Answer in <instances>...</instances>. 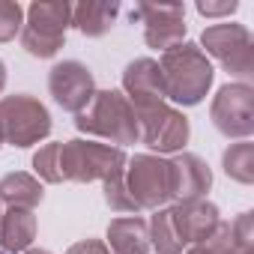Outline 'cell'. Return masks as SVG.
Masks as SVG:
<instances>
[{"instance_id": "cell-1", "label": "cell", "mask_w": 254, "mask_h": 254, "mask_svg": "<svg viewBox=\"0 0 254 254\" xmlns=\"http://www.w3.org/2000/svg\"><path fill=\"white\" fill-rule=\"evenodd\" d=\"M159 69L165 81V99L177 105H186V108L200 105L212 87V63L191 42H180L171 51H165L159 60Z\"/></svg>"}, {"instance_id": "cell-2", "label": "cell", "mask_w": 254, "mask_h": 254, "mask_svg": "<svg viewBox=\"0 0 254 254\" xmlns=\"http://www.w3.org/2000/svg\"><path fill=\"white\" fill-rule=\"evenodd\" d=\"M75 126H78V132L99 135L120 150L123 144H135L141 138L138 114L120 90H96L93 102L81 114H75Z\"/></svg>"}, {"instance_id": "cell-3", "label": "cell", "mask_w": 254, "mask_h": 254, "mask_svg": "<svg viewBox=\"0 0 254 254\" xmlns=\"http://www.w3.org/2000/svg\"><path fill=\"white\" fill-rule=\"evenodd\" d=\"M60 177L72 183H96L108 180L120 171H126V153L111 144H96V141H66L60 144Z\"/></svg>"}, {"instance_id": "cell-4", "label": "cell", "mask_w": 254, "mask_h": 254, "mask_svg": "<svg viewBox=\"0 0 254 254\" xmlns=\"http://www.w3.org/2000/svg\"><path fill=\"white\" fill-rule=\"evenodd\" d=\"M27 21L21 27V45L27 48V54L45 60L54 57L63 42H66V30L72 24V3L57 0V3H30L27 6Z\"/></svg>"}, {"instance_id": "cell-5", "label": "cell", "mask_w": 254, "mask_h": 254, "mask_svg": "<svg viewBox=\"0 0 254 254\" xmlns=\"http://www.w3.org/2000/svg\"><path fill=\"white\" fill-rule=\"evenodd\" d=\"M51 117L48 108L33 96H6L0 99V144L30 147L48 138Z\"/></svg>"}, {"instance_id": "cell-6", "label": "cell", "mask_w": 254, "mask_h": 254, "mask_svg": "<svg viewBox=\"0 0 254 254\" xmlns=\"http://www.w3.org/2000/svg\"><path fill=\"white\" fill-rule=\"evenodd\" d=\"M126 189L141 209H162L174 200V165L162 156H135L126 162Z\"/></svg>"}, {"instance_id": "cell-7", "label": "cell", "mask_w": 254, "mask_h": 254, "mask_svg": "<svg viewBox=\"0 0 254 254\" xmlns=\"http://www.w3.org/2000/svg\"><path fill=\"white\" fill-rule=\"evenodd\" d=\"M206 54H212L230 75L242 78V84H248V78L254 75V39L248 33V27L242 24H212L203 30L200 36Z\"/></svg>"}, {"instance_id": "cell-8", "label": "cell", "mask_w": 254, "mask_h": 254, "mask_svg": "<svg viewBox=\"0 0 254 254\" xmlns=\"http://www.w3.org/2000/svg\"><path fill=\"white\" fill-rule=\"evenodd\" d=\"M138 114V129H141V141L153 150V153H180L189 144V120L183 117V111L171 108L168 102L150 105L135 111Z\"/></svg>"}, {"instance_id": "cell-9", "label": "cell", "mask_w": 254, "mask_h": 254, "mask_svg": "<svg viewBox=\"0 0 254 254\" xmlns=\"http://www.w3.org/2000/svg\"><path fill=\"white\" fill-rule=\"evenodd\" d=\"M212 123L227 138H248L254 132V90L242 81L224 84L212 99Z\"/></svg>"}, {"instance_id": "cell-10", "label": "cell", "mask_w": 254, "mask_h": 254, "mask_svg": "<svg viewBox=\"0 0 254 254\" xmlns=\"http://www.w3.org/2000/svg\"><path fill=\"white\" fill-rule=\"evenodd\" d=\"M144 24V39L156 51H171L186 36V6L183 3H138L132 21Z\"/></svg>"}, {"instance_id": "cell-11", "label": "cell", "mask_w": 254, "mask_h": 254, "mask_svg": "<svg viewBox=\"0 0 254 254\" xmlns=\"http://www.w3.org/2000/svg\"><path fill=\"white\" fill-rule=\"evenodd\" d=\"M48 90L54 96V102L63 108V111H72V114H81L93 96H96V81H93V72L78 63V60H63L51 69L48 75Z\"/></svg>"}, {"instance_id": "cell-12", "label": "cell", "mask_w": 254, "mask_h": 254, "mask_svg": "<svg viewBox=\"0 0 254 254\" xmlns=\"http://www.w3.org/2000/svg\"><path fill=\"white\" fill-rule=\"evenodd\" d=\"M171 215V224H174V233L177 239L186 245H200L203 239H209V233L218 227V209L215 203H206V200H186V203H174L168 209Z\"/></svg>"}, {"instance_id": "cell-13", "label": "cell", "mask_w": 254, "mask_h": 254, "mask_svg": "<svg viewBox=\"0 0 254 254\" xmlns=\"http://www.w3.org/2000/svg\"><path fill=\"white\" fill-rule=\"evenodd\" d=\"M123 90H126L123 96L132 102L135 111L165 102V81H162L159 63L150 60V57L132 60L129 66H126V72H123Z\"/></svg>"}, {"instance_id": "cell-14", "label": "cell", "mask_w": 254, "mask_h": 254, "mask_svg": "<svg viewBox=\"0 0 254 254\" xmlns=\"http://www.w3.org/2000/svg\"><path fill=\"white\" fill-rule=\"evenodd\" d=\"M174 165V203H186V200H203L209 186H212V174L206 168L203 159L191 156V153H180L171 159Z\"/></svg>"}, {"instance_id": "cell-15", "label": "cell", "mask_w": 254, "mask_h": 254, "mask_svg": "<svg viewBox=\"0 0 254 254\" xmlns=\"http://www.w3.org/2000/svg\"><path fill=\"white\" fill-rule=\"evenodd\" d=\"M108 251H114V254H150V224L141 215L114 218L108 224Z\"/></svg>"}, {"instance_id": "cell-16", "label": "cell", "mask_w": 254, "mask_h": 254, "mask_svg": "<svg viewBox=\"0 0 254 254\" xmlns=\"http://www.w3.org/2000/svg\"><path fill=\"white\" fill-rule=\"evenodd\" d=\"M33 239H36V215H33V209L9 206L3 215H0V245H3V251L24 254Z\"/></svg>"}, {"instance_id": "cell-17", "label": "cell", "mask_w": 254, "mask_h": 254, "mask_svg": "<svg viewBox=\"0 0 254 254\" xmlns=\"http://www.w3.org/2000/svg\"><path fill=\"white\" fill-rule=\"evenodd\" d=\"M120 15V3H96V0H84V3L72 6V24L84 36H105Z\"/></svg>"}, {"instance_id": "cell-18", "label": "cell", "mask_w": 254, "mask_h": 254, "mask_svg": "<svg viewBox=\"0 0 254 254\" xmlns=\"http://www.w3.org/2000/svg\"><path fill=\"white\" fill-rule=\"evenodd\" d=\"M45 191L39 186L36 177L30 174H6L3 180H0V203L6 206H21V209H33L36 203H42Z\"/></svg>"}, {"instance_id": "cell-19", "label": "cell", "mask_w": 254, "mask_h": 254, "mask_svg": "<svg viewBox=\"0 0 254 254\" xmlns=\"http://www.w3.org/2000/svg\"><path fill=\"white\" fill-rule=\"evenodd\" d=\"M224 174L242 186L254 183V144L251 141H239L224 150Z\"/></svg>"}, {"instance_id": "cell-20", "label": "cell", "mask_w": 254, "mask_h": 254, "mask_svg": "<svg viewBox=\"0 0 254 254\" xmlns=\"http://www.w3.org/2000/svg\"><path fill=\"white\" fill-rule=\"evenodd\" d=\"M147 224H150V248H156V254H183V242L174 233L168 209H156V215Z\"/></svg>"}, {"instance_id": "cell-21", "label": "cell", "mask_w": 254, "mask_h": 254, "mask_svg": "<svg viewBox=\"0 0 254 254\" xmlns=\"http://www.w3.org/2000/svg\"><path fill=\"white\" fill-rule=\"evenodd\" d=\"M102 186H105V203H108L111 209H117V212H135V215L141 212V206L132 200L129 189H126V171L108 177Z\"/></svg>"}, {"instance_id": "cell-22", "label": "cell", "mask_w": 254, "mask_h": 254, "mask_svg": "<svg viewBox=\"0 0 254 254\" xmlns=\"http://www.w3.org/2000/svg\"><path fill=\"white\" fill-rule=\"evenodd\" d=\"M60 144H45L36 156H33V171H36V177L39 180H45V183H63V177H60Z\"/></svg>"}, {"instance_id": "cell-23", "label": "cell", "mask_w": 254, "mask_h": 254, "mask_svg": "<svg viewBox=\"0 0 254 254\" xmlns=\"http://www.w3.org/2000/svg\"><path fill=\"white\" fill-rule=\"evenodd\" d=\"M21 27H24V9L12 3V0H0V42L15 39Z\"/></svg>"}, {"instance_id": "cell-24", "label": "cell", "mask_w": 254, "mask_h": 254, "mask_svg": "<svg viewBox=\"0 0 254 254\" xmlns=\"http://www.w3.org/2000/svg\"><path fill=\"white\" fill-rule=\"evenodd\" d=\"M230 233H233L236 251L254 248V215H251V212H242L236 221H230Z\"/></svg>"}, {"instance_id": "cell-25", "label": "cell", "mask_w": 254, "mask_h": 254, "mask_svg": "<svg viewBox=\"0 0 254 254\" xmlns=\"http://www.w3.org/2000/svg\"><path fill=\"white\" fill-rule=\"evenodd\" d=\"M239 9L236 0H221V3H209V0H200L197 3V12L203 18H221V15H233Z\"/></svg>"}, {"instance_id": "cell-26", "label": "cell", "mask_w": 254, "mask_h": 254, "mask_svg": "<svg viewBox=\"0 0 254 254\" xmlns=\"http://www.w3.org/2000/svg\"><path fill=\"white\" fill-rule=\"evenodd\" d=\"M66 254H111V251H108V245L99 242V239H84V242H75Z\"/></svg>"}, {"instance_id": "cell-27", "label": "cell", "mask_w": 254, "mask_h": 254, "mask_svg": "<svg viewBox=\"0 0 254 254\" xmlns=\"http://www.w3.org/2000/svg\"><path fill=\"white\" fill-rule=\"evenodd\" d=\"M186 254H212V251H209V248H203V245H191Z\"/></svg>"}, {"instance_id": "cell-28", "label": "cell", "mask_w": 254, "mask_h": 254, "mask_svg": "<svg viewBox=\"0 0 254 254\" xmlns=\"http://www.w3.org/2000/svg\"><path fill=\"white\" fill-rule=\"evenodd\" d=\"M3 87H6V66L0 63V90H3Z\"/></svg>"}, {"instance_id": "cell-29", "label": "cell", "mask_w": 254, "mask_h": 254, "mask_svg": "<svg viewBox=\"0 0 254 254\" xmlns=\"http://www.w3.org/2000/svg\"><path fill=\"white\" fill-rule=\"evenodd\" d=\"M24 254H51V251H45V248H27Z\"/></svg>"}, {"instance_id": "cell-30", "label": "cell", "mask_w": 254, "mask_h": 254, "mask_svg": "<svg viewBox=\"0 0 254 254\" xmlns=\"http://www.w3.org/2000/svg\"><path fill=\"white\" fill-rule=\"evenodd\" d=\"M236 254H254V248H245V251H236Z\"/></svg>"}, {"instance_id": "cell-31", "label": "cell", "mask_w": 254, "mask_h": 254, "mask_svg": "<svg viewBox=\"0 0 254 254\" xmlns=\"http://www.w3.org/2000/svg\"><path fill=\"white\" fill-rule=\"evenodd\" d=\"M0 147H3V144H0Z\"/></svg>"}, {"instance_id": "cell-32", "label": "cell", "mask_w": 254, "mask_h": 254, "mask_svg": "<svg viewBox=\"0 0 254 254\" xmlns=\"http://www.w3.org/2000/svg\"><path fill=\"white\" fill-rule=\"evenodd\" d=\"M0 215H3V212H0Z\"/></svg>"}, {"instance_id": "cell-33", "label": "cell", "mask_w": 254, "mask_h": 254, "mask_svg": "<svg viewBox=\"0 0 254 254\" xmlns=\"http://www.w3.org/2000/svg\"><path fill=\"white\" fill-rule=\"evenodd\" d=\"M0 254H3V251H0Z\"/></svg>"}]
</instances>
